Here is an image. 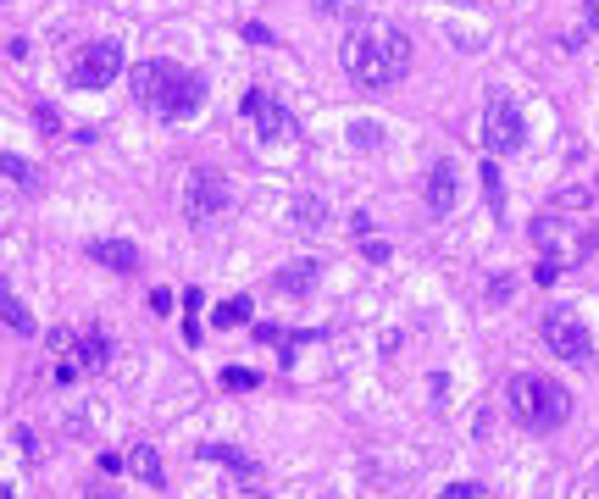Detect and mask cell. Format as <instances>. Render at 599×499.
Returning a JSON list of instances; mask_svg holds the SVG:
<instances>
[{"label": "cell", "instance_id": "30", "mask_svg": "<svg viewBox=\"0 0 599 499\" xmlns=\"http://www.w3.org/2000/svg\"><path fill=\"white\" fill-rule=\"evenodd\" d=\"M83 499H123V494H112V488H90V494H83Z\"/></svg>", "mask_w": 599, "mask_h": 499}, {"label": "cell", "instance_id": "28", "mask_svg": "<svg viewBox=\"0 0 599 499\" xmlns=\"http://www.w3.org/2000/svg\"><path fill=\"white\" fill-rule=\"evenodd\" d=\"M594 250H599V228H594V233H583V244H577V256H594Z\"/></svg>", "mask_w": 599, "mask_h": 499}, {"label": "cell", "instance_id": "11", "mask_svg": "<svg viewBox=\"0 0 599 499\" xmlns=\"http://www.w3.org/2000/svg\"><path fill=\"white\" fill-rule=\"evenodd\" d=\"M200 461H217V466H228V472H239L244 483H255L262 477V466H255L244 450H233V444H200Z\"/></svg>", "mask_w": 599, "mask_h": 499}, {"label": "cell", "instance_id": "33", "mask_svg": "<svg viewBox=\"0 0 599 499\" xmlns=\"http://www.w3.org/2000/svg\"><path fill=\"white\" fill-rule=\"evenodd\" d=\"M255 499H262V494H255Z\"/></svg>", "mask_w": 599, "mask_h": 499}, {"label": "cell", "instance_id": "9", "mask_svg": "<svg viewBox=\"0 0 599 499\" xmlns=\"http://www.w3.org/2000/svg\"><path fill=\"white\" fill-rule=\"evenodd\" d=\"M83 256L101 262L106 272H139V250L128 239H90V244H83Z\"/></svg>", "mask_w": 599, "mask_h": 499}, {"label": "cell", "instance_id": "22", "mask_svg": "<svg viewBox=\"0 0 599 499\" xmlns=\"http://www.w3.org/2000/svg\"><path fill=\"white\" fill-rule=\"evenodd\" d=\"M350 134H356V144H361V150H372V144L383 139V128H378V123H356Z\"/></svg>", "mask_w": 599, "mask_h": 499}, {"label": "cell", "instance_id": "7", "mask_svg": "<svg viewBox=\"0 0 599 499\" xmlns=\"http://www.w3.org/2000/svg\"><path fill=\"white\" fill-rule=\"evenodd\" d=\"M544 339L555 356H566L572 367H588L594 361V339H588V327L577 311H544Z\"/></svg>", "mask_w": 599, "mask_h": 499}, {"label": "cell", "instance_id": "5", "mask_svg": "<svg viewBox=\"0 0 599 499\" xmlns=\"http://www.w3.org/2000/svg\"><path fill=\"white\" fill-rule=\"evenodd\" d=\"M117 72H123V45L117 39H95V45H83L78 61L67 67V83L72 90H106Z\"/></svg>", "mask_w": 599, "mask_h": 499}, {"label": "cell", "instance_id": "19", "mask_svg": "<svg viewBox=\"0 0 599 499\" xmlns=\"http://www.w3.org/2000/svg\"><path fill=\"white\" fill-rule=\"evenodd\" d=\"M483 189H488V206L499 211V206H505V189H499V173H494V155H488V166H483Z\"/></svg>", "mask_w": 599, "mask_h": 499}, {"label": "cell", "instance_id": "13", "mask_svg": "<svg viewBox=\"0 0 599 499\" xmlns=\"http://www.w3.org/2000/svg\"><path fill=\"white\" fill-rule=\"evenodd\" d=\"M128 472L145 477L150 488H166V466H161V450H155V444H139V450L128 455Z\"/></svg>", "mask_w": 599, "mask_h": 499}, {"label": "cell", "instance_id": "24", "mask_svg": "<svg viewBox=\"0 0 599 499\" xmlns=\"http://www.w3.org/2000/svg\"><path fill=\"white\" fill-rule=\"evenodd\" d=\"M195 305H200V294L189 289V311H195ZM184 333H189V345H195V339H200V316H184Z\"/></svg>", "mask_w": 599, "mask_h": 499}, {"label": "cell", "instance_id": "23", "mask_svg": "<svg viewBox=\"0 0 599 499\" xmlns=\"http://www.w3.org/2000/svg\"><path fill=\"white\" fill-rule=\"evenodd\" d=\"M222 388H255V372H244V367H228V372H222Z\"/></svg>", "mask_w": 599, "mask_h": 499}, {"label": "cell", "instance_id": "8", "mask_svg": "<svg viewBox=\"0 0 599 499\" xmlns=\"http://www.w3.org/2000/svg\"><path fill=\"white\" fill-rule=\"evenodd\" d=\"M184 211H189V222H211L217 211H228V178L217 173V166H195V173H189Z\"/></svg>", "mask_w": 599, "mask_h": 499}, {"label": "cell", "instance_id": "12", "mask_svg": "<svg viewBox=\"0 0 599 499\" xmlns=\"http://www.w3.org/2000/svg\"><path fill=\"white\" fill-rule=\"evenodd\" d=\"M0 178L18 184V189H39V184H45L39 166H34V161H23V155H12V150H0Z\"/></svg>", "mask_w": 599, "mask_h": 499}, {"label": "cell", "instance_id": "2", "mask_svg": "<svg viewBox=\"0 0 599 499\" xmlns=\"http://www.w3.org/2000/svg\"><path fill=\"white\" fill-rule=\"evenodd\" d=\"M345 72L361 83V90H394V83L411 72V39L400 28H361L345 39Z\"/></svg>", "mask_w": 599, "mask_h": 499}, {"label": "cell", "instance_id": "31", "mask_svg": "<svg viewBox=\"0 0 599 499\" xmlns=\"http://www.w3.org/2000/svg\"><path fill=\"white\" fill-rule=\"evenodd\" d=\"M0 499H18V494H12V488H7V483H0Z\"/></svg>", "mask_w": 599, "mask_h": 499}, {"label": "cell", "instance_id": "1", "mask_svg": "<svg viewBox=\"0 0 599 499\" xmlns=\"http://www.w3.org/2000/svg\"><path fill=\"white\" fill-rule=\"evenodd\" d=\"M128 90L161 123H184V117H195L206 106V78H195L189 67L166 61V56H150V61L128 67Z\"/></svg>", "mask_w": 599, "mask_h": 499}, {"label": "cell", "instance_id": "10", "mask_svg": "<svg viewBox=\"0 0 599 499\" xmlns=\"http://www.w3.org/2000/svg\"><path fill=\"white\" fill-rule=\"evenodd\" d=\"M427 206H434V217L456 211V161H434V166H427Z\"/></svg>", "mask_w": 599, "mask_h": 499}, {"label": "cell", "instance_id": "20", "mask_svg": "<svg viewBox=\"0 0 599 499\" xmlns=\"http://www.w3.org/2000/svg\"><path fill=\"white\" fill-rule=\"evenodd\" d=\"M295 217H300V228H322V200H311V195H306V200L295 206Z\"/></svg>", "mask_w": 599, "mask_h": 499}, {"label": "cell", "instance_id": "15", "mask_svg": "<svg viewBox=\"0 0 599 499\" xmlns=\"http://www.w3.org/2000/svg\"><path fill=\"white\" fill-rule=\"evenodd\" d=\"M106 356H112V345L101 339V333H83V339H78V367H83V372H101Z\"/></svg>", "mask_w": 599, "mask_h": 499}, {"label": "cell", "instance_id": "14", "mask_svg": "<svg viewBox=\"0 0 599 499\" xmlns=\"http://www.w3.org/2000/svg\"><path fill=\"white\" fill-rule=\"evenodd\" d=\"M0 322H7L12 333H34V311L12 294V283H0Z\"/></svg>", "mask_w": 599, "mask_h": 499}, {"label": "cell", "instance_id": "6", "mask_svg": "<svg viewBox=\"0 0 599 499\" xmlns=\"http://www.w3.org/2000/svg\"><path fill=\"white\" fill-rule=\"evenodd\" d=\"M239 112L255 123V134H262L267 144H284V139H295L300 134V123H295V112L273 95V90H250L244 101H239Z\"/></svg>", "mask_w": 599, "mask_h": 499}, {"label": "cell", "instance_id": "3", "mask_svg": "<svg viewBox=\"0 0 599 499\" xmlns=\"http://www.w3.org/2000/svg\"><path fill=\"white\" fill-rule=\"evenodd\" d=\"M505 410L517 416L528 433H555L566 416H572V394L561 383L539 378V372H517V378L505 383Z\"/></svg>", "mask_w": 599, "mask_h": 499}, {"label": "cell", "instance_id": "16", "mask_svg": "<svg viewBox=\"0 0 599 499\" xmlns=\"http://www.w3.org/2000/svg\"><path fill=\"white\" fill-rule=\"evenodd\" d=\"M311 283H316V262H295L289 272H278V289L284 294H306Z\"/></svg>", "mask_w": 599, "mask_h": 499}, {"label": "cell", "instance_id": "21", "mask_svg": "<svg viewBox=\"0 0 599 499\" xmlns=\"http://www.w3.org/2000/svg\"><path fill=\"white\" fill-rule=\"evenodd\" d=\"M34 123H39L45 134H56V128H61V117H56V106H50V101H39V106H34Z\"/></svg>", "mask_w": 599, "mask_h": 499}, {"label": "cell", "instance_id": "26", "mask_svg": "<svg viewBox=\"0 0 599 499\" xmlns=\"http://www.w3.org/2000/svg\"><path fill=\"white\" fill-rule=\"evenodd\" d=\"M439 499H477V483H450Z\"/></svg>", "mask_w": 599, "mask_h": 499}, {"label": "cell", "instance_id": "32", "mask_svg": "<svg viewBox=\"0 0 599 499\" xmlns=\"http://www.w3.org/2000/svg\"><path fill=\"white\" fill-rule=\"evenodd\" d=\"M450 7H477V0H450Z\"/></svg>", "mask_w": 599, "mask_h": 499}, {"label": "cell", "instance_id": "17", "mask_svg": "<svg viewBox=\"0 0 599 499\" xmlns=\"http://www.w3.org/2000/svg\"><path fill=\"white\" fill-rule=\"evenodd\" d=\"M211 322H217V327H244V322H250V300H222V305L211 311Z\"/></svg>", "mask_w": 599, "mask_h": 499}, {"label": "cell", "instance_id": "25", "mask_svg": "<svg viewBox=\"0 0 599 499\" xmlns=\"http://www.w3.org/2000/svg\"><path fill=\"white\" fill-rule=\"evenodd\" d=\"M533 278H539V283H555V278H561V262H555V256H544V262H539V272H533Z\"/></svg>", "mask_w": 599, "mask_h": 499}, {"label": "cell", "instance_id": "4", "mask_svg": "<svg viewBox=\"0 0 599 499\" xmlns=\"http://www.w3.org/2000/svg\"><path fill=\"white\" fill-rule=\"evenodd\" d=\"M483 150L499 161V155H517L528 144V123L517 112V101H510L505 90H488V106H483Z\"/></svg>", "mask_w": 599, "mask_h": 499}, {"label": "cell", "instance_id": "18", "mask_svg": "<svg viewBox=\"0 0 599 499\" xmlns=\"http://www.w3.org/2000/svg\"><path fill=\"white\" fill-rule=\"evenodd\" d=\"M322 12H327V18H367L372 0H322Z\"/></svg>", "mask_w": 599, "mask_h": 499}, {"label": "cell", "instance_id": "29", "mask_svg": "<svg viewBox=\"0 0 599 499\" xmlns=\"http://www.w3.org/2000/svg\"><path fill=\"white\" fill-rule=\"evenodd\" d=\"M583 18H588V28H599V0H583Z\"/></svg>", "mask_w": 599, "mask_h": 499}, {"label": "cell", "instance_id": "27", "mask_svg": "<svg viewBox=\"0 0 599 499\" xmlns=\"http://www.w3.org/2000/svg\"><path fill=\"white\" fill-rule=\"evenodd\" d=\"M361 250H367V256H372V262H389V244H383V239H367Z\"/></svg>", "mask_w": 599, "mask_h": 499}]
</instances>
